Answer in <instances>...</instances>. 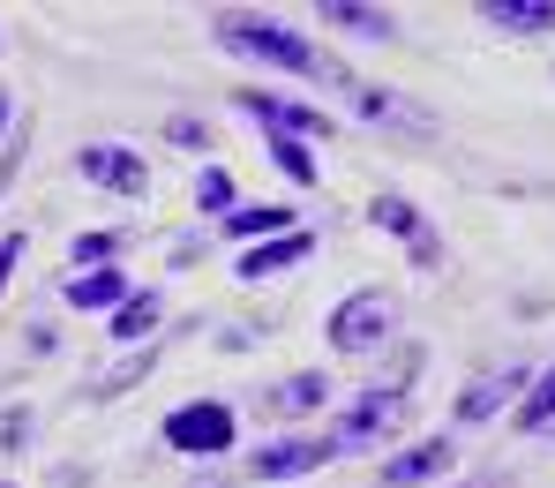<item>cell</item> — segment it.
<instances>
[{
	"label": "cell",
	"mask_w": 555,
	"mask_h": 488,
	"mask_svg": "<svg viewBox=\"0 0 555 488\" xmlns=\"http://www.w3.org/2000/svg\"><path fill=\"white\" fill-rule=\"evenodd\" d=\"M210 30H218L225 53H241V61H256V68H285V76H308V84H338V91L361 84V76H346L323 46H308L300 30H285L278 15H241V8H225Z\"/></svg>",
	"instance_id": "1"
},
{
	"label": "cell",
	"mask_w": 555,
	"mask_h": 488,
	"mask_svg": "<svg viewBox=\"0 0 555 488\" xmlns=\"http://www.w3.org/2000/svg\"><path fill=\"white\" fill-rule=\"evenodd\" d=\"M398 428H405V390L369 384L361 398H353V406H346V413H338V421H331V428H323V444H331V451L346 459V451H369V444H390Z\"/></svg>",
	"instance_id": "2"
},
{
	"label": "cell",
	"mask_w": 555,
	"mask_h": 488,
	"mask_svg": "<svg viewBox=\"0 0 555 488\" xmlns=\"http://www.w3.org/2000/svg\"><path fill=\"white\" fill-rule=\"evenodd\" d=\"M331 354H346V361H361V354H375L390 331H398V300L383 286H361V293H346L338 308H331Z\"/></svg>",
	"instance_id": "3"
},
{
	"label": "cell",
	"mask_w": 555,
	"mask_h": 488,
	"mask_svg": "<svg viewBox=\"0 0 555 488\" xmlns=\"http://www.w3.org/2000/svg\"><path fill=\"white\" fill-rule=\"evenodd\" d=\"M233 436H241V421H233L225 398H188L166 413V444L181 459H218V451H233Z\"/></svg>",
	"instance_id": "4"
},
{
	"label": "cell",
	"mask_w": 555,
	"mask_h": 488,
	"mask_svg": "<svg viewBox=\"0 0 555 488\" xmlns=\"http://www.w3.org/2000/svg\"><path fill=\"white\" fill-rule=\"evenodd\" d=\"M233 105L248 120H263L271 136H300V143H331V128H338L323 105H300V98H278V91H233Z\"/></svg>",
	"instance_id": "5"
},
{
	"label": "cell",
	"mask_w": 555,
	"mask_h": 488,
	"mask_svg": "<svg viewBox=\"0 0 555 488\" xmlns=\"http://www.w3.org/2000/svg\"><path fill=\"white\" fill-rule=\"evenodd\" d=\"M76 174L98 181V189H113V195H128V203L151 195V166H143V151H128V143H83V151H76Z\"/></svg>",
	"instance_id": "6"
},
{
	"label": "cell",
	"mask_w": 555,
	"mask_h": 488,
	"mask_svg": "<svg viewBox=\"0 0 555 488\" xmlns=\"http://www.w3.org/2000/svg\"><path fill=\"white\" fill-rule=\"evenodd\" d=\"M526 384H533V376H526L518 361H503V369H480V376L459 390V421H465V428L495 421L503 406H518V398H526Z\"/></svg>",
	"instance_id": "7"
},
{
	"label": "cell",
	"mask_w": 555,
	"mask_h": 488,
	"mask_svg": "<svg viewBox=\"0 0 555 488\" xmlns=\"http://www.w3.org/2000/svg\"><path fill=\"white\" fill-rule=\"evenodd\" d=\"M451 466H459V444L451 436H421L398 459H383V488H428V481H443Z\"/></svg>",
	"instance_id": "8"
},
{
	"label": "cell",
	"mask_w": 555,
	"mask_h": 488,
	"mask_svg": "<svg viewBox=\"0 0 555 488\" xmlns=\"http://www.w3.org/2000/svg\"><path fill=\"white\" fill-rule=\"evenodd\" d=\"M338 451L323 444V436H285V444H271V451H256L248 459V474L256 481H300V474H323Z\"/></svg>",
	"instance_id": "9"
},
{
	"label": "cell",
	"mask_w": 555,
	"mask_h": 488,
	"mask_svg": "<svg viewBox=\"0 0 555 488\" xmlns=\"http://www.w3.org/2000/svg\"><path fill=\"white\" fill-rule=\"evenodd\" d=\"M308 256H315V233H308V226H293V233H278V241H256V248H241L233 279L263 286V279H278V271H293V264H308Z\"/></svg>",
	"instance_id": "10"
},
{
	"label": "cell",
	"mask_w": 555,
	"mask_h": 488,
	"mask_svg": "<svg viewBox=\"0 0 555 488\" xmlns=\"http://www.w3.org/2000/svg\"><path fill=\"white\" fill-rule=\"evenodd\" d=\"M480 23L511 30V38H541V30H555V0H488Z\"/></svg>",
	"instance_id": "11"
},
{
	"label": "cell",
	"mask_w": 555,
	"mask_h": 488,
	"mask_svg": "<svg viewBox=\"0 0 555 488\" xmlns=\"http://www.w3.org/2000/svg\"><path fill=\"white\" fill-rule=\"evenodd\" d=\"M331 30H353V38H398V15L390 8H361V0H323L315 8Z\"/></svg>",
	"instance_id": "12"
},
{
	"label": "cell",
	"mask_w": 555,
	"mask_h": 488,
	"mask_svg": "<svg viewBox=\"0 0 555 488\" xmlns=\"http://www.w3.org/2000/svg\"><path fill=\"white\" fill-rule=\"evenodd\" d=\"M511 428H518V436H548L555 428V361L526 384V398L511 406Z\"/></svg>",
	"instance_id": "13"
},
{
	"label": "cell",
	"mask_w": 555,
	"mask_h": 488,
	"mask_svg": "<svg viewBox=\"0 0 555 488\" xmlns=\"http://www.w3.org/2000/svg\"><path fill=\"white\" fill-rule=\"evenodd\" d=\"M323 398H331V376H323V369H300V376H285V384L271 390V413L300 421V413H323Z\"/></svg>",
	"instance_id": "14"
},
{
	"label": "cell",
	"mask_w": 555,
	"mask_h": 488,
	"mask_svg": "<svg viewBox=\"0 0 555 488\" xmlns=\"http://www.w3.org/2000/svg\"><path fill=\"white\" fill-rule=\"evenodd\" d=\"M225 233L256 248V241H278V233H293V210H285V203H248V210H225Z\"/></svg>",
	"instance_id": "15"
},
{
	"label": "cell",
	"mask_w": 555,
	"mask_h": 488,
	"mask_svg": "<svg viewBox=\"0 0 555 488\" xmlns=\"http://www.w3.org/2000/svg\"><path fill=\"white\" fill-rule=\"evenodd\" d=\"M128 271H76L68 279V308H120L128 300Z\"/></svg>",
	"instance_id": "16"
},
{
	"label": "cell",
	"mask_w": 555,
	"mask_h": 488,
	"mask_svg": "<svg viewBox=\"0 0 555 488\" xmlns=\"http://www.w3.org/2000/svg\"><path fill=\"white\" fill-rule=\"evenodd\" d=\"M158 316H166V300L143 286V293H128L120 308H113V338L120 346H143V331H158Z\"/></svg>",
	"instance_id": "17"
},
{
	"label": "cell",
	"mask_w": 555,
	"mask_h": 488,
	"mask_svg": "<svg viewBox=\"0 0 555 488\" xmlns=\"http://www.w3.org/2000/svg\"><path fill=\"white\" fill-rule=\"evenodd\" d=\"M369 226H375V233H398L405 248H413V241L428 233V226H421V210H413L405 195H375V203H369Z\"/></svg>",
	"instance_id": "18"
},
{
	"label": "cell",
	"mask_w": 555,
	"mask_h": 488,
	"mask_svg": "<svg viewBox=\"0 0 555 488\" xmlns=\"http://www.w3.org/2000/svg\"><path fill=\"white\" fill-rule=\"evenodd\" d=\"M151 361H158V346H128V354H120V361H113V369L98 376L91 398H120V390H135L143 376H151Z\"/></svg>",
	"instance_id": "19"
},
{
	"label": "cell",
	"mask_w": 555,
	"mask_h": 488,
	"mask_svg": "<svg viewBox=\"0 0 555 488\" xmlns=\"http://www.w3.org/2000/svg\"><path fill=\"white\" fill-rule=\"evenodd\" d=\"M271 158H278V174H285L293 189H315V181H323V166H315V151H308L300 136H271Z\"/></svg>",
	"instance_id": "20"
},
{
	"label": "cell",
	"mask_w": 555,
	"mask_h": 488,
	"mask_svg": "<svg viewBox=\"0 0 555 488\" xmlns=\"http://www.w3.org/2000/svg\"><path fill=\"white\" fill-rule=\"evenodd\" d=\"M120 241H128V233H76V248H68V264H76V271H113V256H120Z\"/></svg>",
	"instance_id": "21"
},
{
	"label": "cell",
	"mask_w": 555,
	"mask_h": 488,
	"mask_svg": "<svg viewBox=\"0 0 555 488\" xmlns=\"http://www.w3.org/2000/svg\"><path fill=\"white\" fill-rule=\"evenodd\" d=\"M225 203H233V174H225V166H203V174H195V210H218V218H225Z\"/></svg>",
	"instance_id": "22"
},
{
	"label": "cell",
	"mask_w": 555,
	"mask_h": 488,
	"mask_svg": "<svg viewBox=\"0 0 555 488\" xmlns=\"http://www.w3.org/2000/svg\"><path fill=\"white\" fill-rule=\"evenodd\" d=\"M30 428H38L30 406H0V459H15V451L30 444Z\"/></svg>",
	"instance_id": "23"
},
{
	"label": "cell",
	"mask_w": 555,
	"mask_h": 488,
	"mask_svg": "<svg viewBox=\"0 0 555 488\" xmlns=\"http://www.w3.org/2000/svg\"><path fill=\"white\" fill-rule=\"evenodd\" d=\"M15 264H23V233H0V293L15 279Z\"/></svg>",
	"instance_id": "24"
},
{
	"label": "cell",
	"mask_w": 555,
	"mask_h": 488,
	"mask_svg": "<svg viewBox=\"0 0 555 488\" xmlns=\"http://www.w3.org/2000/svg\"><path fill=\"white\" fill-rule=\"evenodd\" d=\"M413 264H421V271H436V264H443V241H436V233H421V241H413Z\"/></svg>",
	"instance_id": "25"
},
{
	"label": "cell",
	"mask_w": 555,
	"mask_h": 488,
	"mask_svg": "<svg viewBox=\"0 0 555 488\" xmlns=\"http://www.w3.org/2000/svg\"><path fill=\"white\" fill-rule=\"evenodd\" d=\"M465 488H518V481H511V474H473Z\"/></svg>",
	"instance_id": "26"
},
{
	"label": "cell",
	"mask_w": 555,
	"mask_h": 488,
	"mask_svg": "<svg viewBox=\"0 0 555 488\" xmlns=\"http://www.w3.org/2000/svg\"><path fill=\"white\" fill-rule=\"evenodd\" d=\"M0 128H8V91H0Z\"/></svg>",
	"instance_id": "27"
},
{
	"label": "cell",
	"mask_w": 555,
	"mask_h": 488,
	"mask_svg": "<svg viewBox=\"0 0 555 488\" xmlns=\"http://www.w3.org/2000/svg\"><path fill=\"white\" fill-rule=\"evenodd\" d=\"M0 488H15V481H0Z\"/></svg>",
	"instance_id": "28"
}]
</instances>
